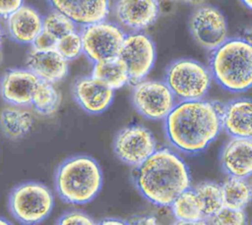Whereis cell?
<instances>
[{
    "instance_id": "6da1fadb",
    "label": "cell",
    "mask_w": 252,
    "mask_h": 225,
    "mask_svg": "<svg viewBox=\"0 0 252 225\" xmlns=\"http://www.w3.org/2000/svg\"><path fill=\"white\" fill-rule=\"evenodd\" d=\"M163 129L172 147L185 154L200 153L221 132L220 106L205 98L177 101L163 119Z\"/></svg>"
},
{
    "instance_id": "8fae6325",
    "label": "cell",
    "mask_w": 252,
    "mask_h": 225,
    "mask_svg": "<svg viewBox=\"0 0 252 225\" xmlns=\"http://www.w3.org/2000/svg\"><path fill=\"white\" fill-rule=\"evenodd\" d=\"M157 148L158 143L153 133L139 124L124 127L113 140L116 157L134 168L144 162Z\"/></svg>"
},
{
    "instance_id": "3957f363",
    "label": "cell",
    "mask_w": 252,
    "mask_h": 225,
    "mask_svg": "<svg viewBox=\"0 0 252 225\" xmlns=\"http://www.w3.org/2000/svg\"><path fill=\"white\" fill-rule=\"evenodd\" d=\"M103 174L97 161L87 154L66 158L57 167L54 187L58 197L66 203L83 205L91 202L100 192Z\"/></svg>"
},
{
    "instance_id": "ac0fdd59",
    "label": "cell",
    "mask_w": 252,
    "mask_h": 225,
    "mask_svg": "<svg viewBox=\"0 0 252 225\" xmlns=\"http://www.w3.org/2000/svg\"><path fill=\"white\" fill-rule=\"evenodd\" d=\"M221 131L229 137L252 138V104L250 98L233 99L220 106Z\"/></svg>"
},
{
    "instance_id": "1f68e13d",
    "label": "cell",
    "mask_w": 252,
    "mask_h": 225,
    "mask_svg": "<svg viewBox=\"0 0 252 225\" xmlns=\"http://www.w3.org/2000/svg\"><path fill=\"white\" fill-rule=\"evenodd\" d=\"M127 224H145V225H155L158 224L157 218L153 215H140L134 216L130 221H127Z\"/></svg>"
},
{
    "instance_id": "9a60e30c",
    "label": "cell",
    "mask_w": 252,
    "mask_h": 225,
    "mask_svg": "<svg viewBox=\"0 0 252 225\" xmlns=\"http://www.w3.org/2000/svg\"><path fill=\"white\" fill-rule=\"evenodd\" d=\"M52 10L70 18L78 27L106 20L111 0H46Z\"/></svg>"
},
{
    "instance_id": "603a6c76",
    "label": "cell",
    "mask_w": 252,
    "mask_h": 225,
    "mask_svg": "<svg viewBox=\"0 0 252 225\" xmlns=\"http://www.w3.org/2000/svg\"><path fill=\"white\" fill-rule=\"evenodd\" d=\"M220 187L224 206L245 209L250 203L252 189L247 178L228 176Z\"/></svg>"
},
{
    "instance_id": "4dcf8cb0",
    "label": "cell",
    "mask_w": 252,
    "mask_h": 225,
    "mask_svg": "<svg viewBox=\"0 0 252 225\" xmlns=\"http://www.w3.org/2000/svg\"><path fill=\"white\" fill-rule=\"evenodd\" d=\"M24 4V0H0V18L7 19Z\"/></svg>"
},
{
    "instance_id": "74e56055",
    "label": "cell",
    "mask_w": 252,
    "mask_h": 225,
    "mask_svg": "<svg viewBox=\"0 0 252 225\" xmlns=\"http://www.w3.org/2000/svg\"><path fill=\"white\" fill-rule=\"evenodd\" d=\"M1 59H2V53H0V61H1Z\"/></svg>"
},
{
    "instance_id": "4fadbf2b",
    "label": "cell",
    "mask_w": 252,
    "mask_h": 225,
    "mask_svg": "<svg viewBox=\"0 0 252 225\" xmlns=\"http://www.w3.org/2000/svg\"><path fill=\"white\" fill-rule=\"evenodd\" d=\"M40 80L28 68H12L0 79V95L9 105L30 107Z\"/></svg>"
},
{
    "instance_id": "83f0119b",
    "label": "cell",
    "mask_w": 252,
    "mask_h": 225,
    "mask_svg": "<svg viewBox=\"0 0 252 225\" xmlns=\"http://www.w3.org/2000/svg\"><path fill=\"white\" fill-rule=\"evenodd\" d=\"M247 215L244 209L222 206L218 212L206 219L207 223L216 225H243L246 224Z\"/></svg>"
},
{
    "instance_id": "5bb4252c",
    "label": "cell",
    "mask_w": 252,
    "mask_h": 225,
    "mask_svg": "<svg viewBox=\"0 0 252 225\" xmlns=\"http://www.w3.org/2000/svg\"><path fill=\"white\" fill-rule=\"evenodd\" d=\"M72 90L76 103L89 114L104 112L114 99V90L92 76L76 79Z\"/></svg>"
},
{
    "instance_id": "cb8c5ba5",
    "label": "cell",
    "mask_w": 252,
    "mask_h": 225,
    "mask_svg": "<svg viewBox=\"0 0 252 225\" xmlns=\"http://www.w3.org/2000/svg\"><path fill=\"white\" fill-rule=\"evenodd\" d=\"M205 219L211 217L223 206L220 184L214 181H204L192 189Z\"/></svg>"
},
{
    "instance_id": "9c48e42d",
    "label": "cell",
    "mask_w": 252,
    "mask_h": 225,
    "mask_svg": "<svg viewBox=\"0 0 252 225\" xmlns=\"http://www.w3.org/2000/svg\"><path fill=\"white\" fill-rule=\"evenodd\" d=\"M118 57L124 63L130 83L146 79L157 60V48L153 39L144 31L126 33Z\"/></svg>"
},
{
    "instance_id": "7c38bea8",
    "label": "cell",
    "mask_w": 252,
    "mask_h": 225,
    "mask_svg": "<svg viewBox=\"0 0 252 225\" xmlns=\"http://www.w3.org/2000/svg\"><path fill=\"white\" fill-rule=\"evenodd\" d=\"M112 13L116 24L124 30L144 31L159 15L158 0H115Z\"/></svg>"
},
{
    "instance_id": "ffe728a7",
    "label": "cell",
    "mask_w": 252,
    "mask_h": 225,
    "mask_svg": "<svg viewBox=\"0 0 252 225\" xmlns=\"http://www.w3.org/2000/svg\"><path fill=\"white\" fill-rule=\"evenodd\" d=\"M33 116L28 107L9 105L0 110V130L11 140H18L30 133Z\"/></svg>"
},
{
    "instance_id": "f546056e",
    "label": "cell",
    "mask_w": 252,
    "mask_h": 225,
    "mask_svg": "<svg viewBox=\"0 0 252 225\" xmlns=\"http://www.w3.org/2000/svg\"><path fill=\"white\" fill-rule=\"evenodd\" d=\"M55 43H56V40L51 35L41 30L39 34L35 37L33 42L32 43V47L37 48V49H49V48H54Z\"/></svg>"
},
{
    "instance_id": "44dd1931",
    "label": "cell",
    "mask_w": 252,
    "mask_h": 225,
    "mask_svg": "<svg viewBox=\"0 0 252 225\" xmlns=\"http://www.w3.org/2000/svg\"><path fill=\"white\" fill-rule=\"evenodd\" d=\"M91 76L113 90L130 83L127 69L119 57L94 63Z\"/></svg>"
},
{
    "instance_id": "7a4b0ae2",
    "label": "cell",
    "mask_w": 252,
    "mask_h": 225,
    "mask_svg": "<svg viewBox=\"0 0 252 225\" xmlns=\"http://www.w3.org/2000/svg\"><path fill=\"white\" fill-rule=\"evenodd\" d=\"M133 182L140 195L158 206H169L178 195L191 188L189 167L168 148H157L135 167Z\"/></svg>"
},
{
    "instance_id": "52a82bcc",
    "label": "cell",
    "mask_w": 252,
    "mask_h": 225,
    "mask_svg": "<svg viewBox=\"0 0 252 225\" xmlns=\"http://www.w3.org/2000/svg\"><path fill=\"white\" fill-rule=\"evenodd\" d=\"M80 34L83 54L93 63L118 57L126 35L119 25L106 20L82 27Z\"/></svg>"
},
{
    "instance_id": "30bf717a",
    "label": "cell",
    "mask_w": 252,
    "mask_h": 225,
    "mask_svg": "<svg viewBox=\"0 0 252 225\" xmlns=\"http://www.w3.org/2000/svg\"><path fill=\"white\" fill-rule=\"evenodd\" d=\"M189 29L196 43L209 51L228 38V27L223 13L208 4L196 6L189 19Z\"/></svg>"
},
{
    "instance_id": "2e32d148",
    "label": "cell",
    "mask_w": 252,
    "mask_h": 225,
    "mask_svg": "<svg viewBox=\"0 0 252 225\" xmlns=\"http://www.w3.org/2000/svg\"><path fill=\"white\" fill-rule=\"evenodd\" d=\"M220 164L227 176L250 178L252 174L251 138L230 137L221 146Z\"/></svg>"
},
{
    "instance_id": "277c9868",
    "label": "cell",
    "mask_w": 252,
    "mask_h": 225,
    "mask_svg": "<svg viewBox=\"0 0 252 225\" xmlns=\"http://www.w3.org/2000/svg\"><path fill=\"white\" fill-rule=\"evenodd\" d=\"M209 70L223 89L241 93L252 85V45L245 38H227L211 51Z\"/></svg>"
},
{
    "instance_id": "484cf974",
    "label": "cell",
    "mask_w": 252,
    "mask_h": 225,
    "mask_svg": "<svg viewBox=\"0 0 252 225\" xmlns=\"http://www.w3.org/2000/svg\"><path fill=\"white\" fill-rule=\"evenodd\" d=\"M78 29V26L67 16L56 11L50 10L42 16V30L51 35L56 41L60 37Z\"/></svg>"
},
{
    "instance_id": "7402d4cb",
    "label": "cell",
    "mask_w": 252,
    "mask_h": 225,
    "mask_svg": "<svg viewBox=\"0 0 252 225\" xmlns=\"http://www.w3.org/2000/svg\"><path fill=\"white\" fill-rule=\"evenodd\" d=\"M176 224H206L196 196L191 188L178 195L169 205Z\"/></svg>"
},
{
    "instance_id": "f1b7e54d",
    "label": "cell",
    "mask_w": 252,
    "mask_h": 225,
    "mask_svg": "<svg viewBox=\"0 0 252 225\" xmlns=\"http://www.w3.org/2000/svg\"><path fill=\"white\" fill-rule=\"evenodd\" d=\"M96 222L94 218L86 212L80 210H72L63 213L57 221V224L67 225V224H83V225H93Z\"/></svg>"
},
{
    "instance_id": "836d02e7",
    "label": "cell",
    "mask_w": 252,
    "mask_h": 225,
    "mask_svg": "<svg viewBox=\"0 0 252 225\" xmlns=\"http://www.w3.org/2000/svg\"><path fill=\"white\" fill-rule=\"evenodd\" d=\"M185 1L186 3L190 4V5H194V6H199V5H202V4H205V2L207 0H183Z\"/></svg>"
},
{
    "instance_id": "4316f807",
    "label": "cell",
    "mask_w": 252,
    "mask_h": 225,
    "mask_svg": "<svg viewBox=\"0 0 252 225\" xmlns=\"http://www.w3.org/2000/svg\"><path fill=\"white\" fill-rule=\"evenodd\" d=\"M68 62L76 60L83 54V44L80 31L74 30L57 39L54 47Z\"/></svg>"
},
{
    "instance_id": "e575fe53",
    "label": "cell",
    "mask_w": 252,
    "mask_h": 225,
    "mask_svg": "<svg viewBox=\"0 0 252 225\" xmlns=\"http://www.w3.org/2000/svg\"><path fill=\"white\" fill-rule=\"evenodd\" d=\"M241 3L247 8V9H251L252 7V0H240Z\"/></svg>"
},
{
    "instance_id": "d590c367",
    "label": "cell",
    "mask_w": 252,
    "mask_h": 225,
    "mask_svg": "<svg viewBox=\"0 0 252 225\" xmlns=\"http://www.w3.org/2000/svg\"><path fill=\"white\" fill-rule=\"evenodd\" d=\"M10 224H12L11 221H9L6 218L0 216V225H10Z\"/></svg>"
},
{
    "instance_id": "d4e9b609",
    "label": "cell",
    "mask_w": 252,
    "mask_h": 225,
    "mask_svg": "<svg viewBox=\"0 0 252 225\" xmlns=\"http://www.w3.org/2000/svg\"><path fill=\"white\" fill-rule=\"evenodd\" d=\"M60 104L61 94L54 84L40 80L31 106L40 115L51 116L57 112Z\"/></svg>"
},
{
    "instance_id": "d6a6232c",
    "label": "cell",
    "mask_w": 252,
    "mask_h": 225,
    "mask_svg": "<svg viewBox=\"0 0 252 225\" xmlns=\"http://www.w3.org/2000/svg\"><path fill=\"white\" fill-rule=\"evenodd\" d=\"M99 224H106V225H123V224H127L126 220H121L119 218H115V217H107L102 219L100 222H98Z\"/></svg>"
},
{
    "instance_id": "8992f818",
    "label": "cell",
    "mask_w": 252,
    "mask_h": 225,
    "mask_svg": "<svg viewBox=\"0 0 252 225\" xmlns=\"http://www.w3.org/2000/svg\"><path fill=\"white\" fill-rule=\"evenodd\" d=\"M54 197L50 189L38 182H24L12 189L8 197L11 215L22 224H38L52 212Z\"/></svg>"
},
{
    "instance_id": "8d00e7d4",
    "label": "cell",
    "mask_w": 252,
    "mask_h": 225,
    "mask_svg": "<svg viewBox=\"0 0 252 225\" xmlns=\"http://www.w3.org/2000/svg\"><path fill=\"white\" fill-rule=\"evenodd\" d=\"M2 40H3V30L0 26V53H2Z\"/></svg>"
},
{
    "instance_id": "5b68a950",
    "label": "cell",
    "mask_w": 252,
    "mask_h": 225,
    "mask_svg": "<svg viewBox=\"0 0 252 225\" xmlns=\"http://www.w3.org/2000/svg\"><path fill=\"white\" fill-rule=\"evenodd\" d=\"M176 100L203 99L208 94L213 78L209 67L191 58H179L166 68L163 81Z\"/></svg>"
},
{
    "instance_id": "d6986e66",
    "label": "cell",
    "mask_w": 252,
    "mask_h": 225,
    "mask_svg": "<svg viewBox=\"0 0 252 225\" xmlns=\"http://www.w3.org/2000/svg\"><path fill=\"white\" fill-rule=\"evenodd\" d=\"M5 20L10 38L20 44L32 45L42 30V16L30 5L23 4Z\"/></svg>"
},
{
    "instance_id": "e0dca14e",
    "label": "cell",
    "mask_w": 252,
    "mask_h": 225,
    "mask_svg": "<svg viewBox=\"0 0 252 225\" xmlns=\"http://www.w3.org/2000/svg\"><path fill=\"white\" fill-rule=\"evenodd\" d=\"M26 65L39 80L54 84L64 80L69 73V62L55 48L32 47L28 52Z\"/></svg>"
},
{
    "instance_id": "ba28073f",
    "label": "cell",
    "mask_w": 252,
    "mask_h": 225,
    "mask_svg": "<svg viewBox=\"0 0 252 225\" xmlns=\"http://www.w3.org/2000/svg\"><path fill=\"white\" fill-rule=\"evenodd\" d=\"M176 102L175 96L162 81L144 79L135 83L131 90L132 106L148 120H163Z\"/></svg>"
}]
</instances>
